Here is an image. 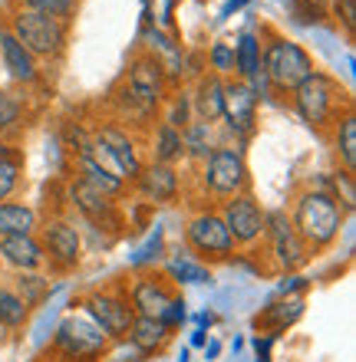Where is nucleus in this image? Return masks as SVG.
I'll list each match as a JSON object with an SVG mask.
<instances>
[{
  "mask_svg": "<svg viewBox=\"0 0 356 362\" xmlns=\"http://www.w3.org/2000/svg\"><path fill=\"white\" fill-rule=\"evenodd\" d=\"M287 218L297 228L300 240L310 247V254H323L343 234L347 208L327 188H304L294 194V204H290Z\"/></svg>",
  "mask_w": 356,
  "mask_h": 362,
  "instance_id": "nucleus-1",
  "label": "nucleus"
},
{
  "mask_svg": "<svg viewBox=\"0 0 356 362\" xmlns=\"http://www.w3.org/2000/svg\"><path fill=\"white\" fill-rule=\"evenodd\" d=\"M317 63L297 40L284 37L280 30L270 23L260 27V76L268 83V89L280 99H290V93L304 83L307 76L317 73Z\"/></svg>",
  "mask_w": 356,
  "mask_h": 362,
  "instance_id": "nucleus-2",
  "label": "nucleus"
},
{
  "mask_svg": "<svg viewBox=\"0 0 356 362\" xmlns=\"http://www.w3.org/2000/svg\"><path fill=\"white\" fill-rule=\"evenodd\" d=\"M294 105V112L300 115V122L310 125L314 132H330L343 112L353 109V95L340 83L337 76H330L323 69H317L314 76H307L287 99Z\"/></svg>",
  "mask_w": 356,
  "mask_h": 362,
  "instance_id": "nucleus-3",
  "label": "nucleus"
},
{
  "mask_svg": "<svg viewBox=\"0 0 356 362\" xmlns=\"http://www.w3.org/2000/svg\"><path fill=\"white\" fill-rule=\"evenodd\" d=\"M4 27L13 33L23 49H30L40 63H63L69 49V23L57 17H47V13H33V10L23 7H10Z\"/></svg>",
  "mask_w": 356,
  "mask_h": 362,
  "instance_id": "nucleus-4",
  "label": "nucleus"
},
{
  "mask_svg": "<svg viewBox=\"0 0 356 362\" xmlns=\"http://www.w3.org/2000/svg\"><path fill=\"white\" fill-rule=\"evenodd\" d=\"M198 185H202L205 198L218 201V204L251 191V165L244 148L234 142H218L208 152V158L198 165Z\"/></svg>",
  "mask_w": 356,
  "mask_h": 362,
  "instance_id": "nucleus-5",
  "label": "nucleus"
},
{
  "mask_svg": "<svg viewBox=\"0 0 356 362\" xmlns=\"http://www.w3.org/2000/svg\"><path fill=\"white\" fill-rule=\"evenodd\" d=\"M113 346L116 343L86 313H69L53 333L47 362H103Z\"/></svg>",
  "mask_w": 356,
  "mask_h": 362,
  "instance_id": "nucleus-6",
  "label": "nucleus"
},
{
  "mask_svg": "<svg viewBox=\"0 0 356 362\" xmlns=\"http://www.w3.org/2000/svg\"><path fill=\"white\" fill-rule=\"evenodd\" d=\"M185 254L198 260V264H205V267H218V264H231L234 260L238 247H234L218 208L205 204L185 221Z\"/></svg>",
  "mask_w": 356,
  "mask_h": 362,
  "instance_id": "nucleus-7",
  "label": "nucleus"
},
{
  "mask_svg": "<svg viewBox=\"0 0 356 362\" xmlns=\"http://www.w3.org/2000/svg\"><path fill=\"white\" fill-rule=\"evenodd\" d=\"M37 240L43 247V260L53 276H67L83 264V230L73 218H47L37 224Z\"/></svg>",
  "mask_w": 356,
  "mask_h": 362,
  "instance_id": "nucleus-8",
  "label": "nucleus"
},
{
  "mask_svg": "<svg viewBox=\"0 0 356 362\" xmlns=\"http://www.w3.org/2000/svg\"><path fill=\"white\" fill-rule=\"evenodd\" d=\"M264 257L277 274H297L314 260L310 247L300 240L297 228L290 224L287 211H268V228H264Z\"/></svg>",
  "mask_w": 356,
  "mask_h": 362,
  "instance_id": "nucleus-9",
  "label": "nucleus"
},
{
  "mask_svg": "<svg viewBox=\"0 0 356 362\" xmlns=\"http://www.w3.org/2000/svg\"><path fill=\"white\" fill-rule=\"evenodd\" d=\"M79 306L86 310V316L113 343H125V339H129L135 313H132V306H129V296H125V284L89 290V293L79 300Z\"/></svg>",
  "mask_w": 356,
  "mask_h": 362,
  "instance_id": "nucleus-10",
  "label": "nucleus"
},
{
  "mask_svg": "<svg viewBox=\"0 0 356 362\" xmlns=\"http://www.w3.org/2000/svg\"><path fill=\"white\" fill-rule=\"evenodd\" d=\"M218 214H222L224 228H228V234H231L234 247L251 250V247H258L260 244L264 228H268V208L258 201L254 191H244V194H234V198L222 201Z\"/></svg>",
  "mask_w": 356,
  "mask_h": 362,
  "instance_id": "nucleus-11",
  "label": "nucleus"
},
{
  "mask_svg": "<svg viewBox=\"0 0 356 362\" xmlns=\"http://www.w3.org/2000/svg\"><path fill=\"white\" fill-rule=\"evenodd\" d=\"M258 109H260V99L254 95V89L241 79H224V103H222V125L228 139L234 145L244 148L251 135L258 132Z\"/></svg>",
  "mask_w": 356,
  "mask_h": 362,
  "instance_id": "nucleus-12",
  "label": "nucleus"
},
{
  "mask_svg": "<svg viewBox=\"0 0 356 362\" xmlns=\"http://www.w3.org/2000/svg\"><path fill=\"white\" fill-rule=\"evenodd\" d=\"M93 139H96L99 148L106 152V158L113 162L119 178H122L125 185H132V181L139 178V172L145 168V155H142V148H139L135 132L122 129L119 122H99L96 129H93Z\"/></svg>",
  "mask_w": 356,
  "mask_h": 362,
  "instance_id": "nucleus-13",
  "label": "nucleus"
},
{
  "mask_svg": "<svg viewBox=\"0 0 356 362\" xmlns=\"http://www.w3.org/2000/svg\"><path fill=\"white\" fill-rule=\"evenodd\" d=\"M178 293H182V290H178L162 270H139V274L125 284V296H129L132 313L152 316V320H159V316L165 313V306L172 303Z\"/></svg>",
  "mask_w": 356,
  "mask_h": 362,
  "instance_id": "nucleus-14",
  "label": "nucleus"
},
{
  "mask_svg": "<svg viewBox=\"0 0 356 362\" xmlns=\"http://www.w3.org/2000/svg\"><path fill=\"white\" fill-rule=\"evenodd\" d=\"M67 198H69V208L76 211L79 218H86L89 224H96L103 230H119L122 228V211L113 198L99 194L96 188H89L86 181L73 178L67 188Z\"/></svg>",
  "mask_w": 356,
  "mask_h": 362,
  "instance_id": "nucleus-15",
  "label": "nucleus"
},
{
  "mask_svg": "<svg viewBox=\"0 0 356 362\" xmlns=\"http://www.w3.org/2000/svg\"><path fill=\"white\" fill-rule=\"evenodd\" d=\"M182 168L178 165H155L145 162V168L139 172V178L129 188L145 201V204H175L182 194Z\"/></svg>",
  "mask_w": 356,
  "mask_h": 362,
  "instance_id": "nucleus-16",
  "label": "nucleus"
},
{
  "mask_svg": "<svg viewBox=\"0 0 356 362\" xmlns=\"http://www.w3.org/2000/svg\"><path fill=\"white\" fill-rule=\"evenodd\" d=\"M145 53L159 63L168 89H178L185 79H188V69H185L188 53H185V47L172 37V33H165V30H159V27L145 30Z\"/></svg>",
  "mask_w": 356,
  "mask_h": 362,
  "instance_id": "nucleus-17",
  "label": "nucleus"
},
{
  "mask_svg": "<svg viewBox=\"0 0 356 362\" xmlns=\"http://www.w3.org/2000/svg\"><path fill=\"white\" fill-rule=\"evenodd\" d=\"M0 66L10 76V83H17V86H43V63L30 49L20 47L7 27H0Z\"/></svg>",
  "mask_w": 356,
  "mask_h": 362,
  "instance_id": "nucleus-18",
  "label": "nucleus"
},
{
  "mask_svg": "<svg viewBox=\"0 0 356 362\" xmlns=\"http://www.w3.org/2000/svg\"><path fill=\"white\" fill-rule=\"evenodd\" d=\"M0 264H4V270H13V274H40L47 267V260H43V247H40L37 234L0 238Z\"/></svg>",
  "mask_w": 356,
  "mask_h": 362,
  "instance_id": "nucleus-19",
  "label": "nucleus"
},
{
  "mask_svg": "<svg viewBox=\"0 0 356 362\" xmlns=\"http://www.w3.org/2000/svg\"><path fill=\"white\" fill-rule=\"evenodd\" d=\"M175 333L168 329V326L162 323V320H152V316H135L132 329H129V339L125 343L132 346L139 356H162L168 346H172Z\"/></svg>",
  "mask_w": 356,
  "mask_h": 362,
  "instance_id": "nucleus-20",
  "label": "nucleus"
},
{
  "mask_svg": "<svg viewBox=\"0 0 356 362\" xmlns=\"http://www.w3.org/2000/svg\"><path fill=\"white\" fill-rule=\"evenodd\" d=\"M222 103H224V79L205 69L202 76L195 79V89H192L195 119H202L208 125H218L222 122Z\"/></svg>",
  "mask_w": 356,
  "mask_h": 362,
  "instance_id": "nucleus-21",
  "label": "nucleus"
},
{
  "mask_svg": "<svg viewBox=\"0 0 356 362\" xmlns=\"http://www.w3.org/2000/svg\"><path fill=\"white\" fill-rule=\"evenodd\" d=\"M300 316H304V296H280L254 316V329L268 336H280L287 333Z\"/></svg>",
  "mask_w": 356,
  "mask_h": 362,
  "instance_id": "nucleus-22",
  "label": "nucleus"
},
{
  "mask_svg": "<svg viewBox=\"0 0 356 362\" xmlns=\"http://www.w3.org/2000/svg\"><path fill=\"white\" fill-rule=\"evenodd\" d=\"M149 162L155 165H178L185 162V142L182 132L165 122H155L149 129Z\"/></svg>",
  "mask_w": 356,
  "mask_h": 362,
  "instance_id": "nucleus-23",
  "label": "nucleus"
},
{
  "mask_svg": "<svg viewBox=\"0 0 356 362\" xmlns=\"http://www.w3.org/2000/svg\"><path fill=\"white\" fill-rule=\"evenodd\" d=\"M234 49V79L251 83L254 76H260V33L258 30H241L238 43H231Z\"/></svg>",
  "mask_w": 356,
  "mask_h": 362,
  "instance_id": "nucleus-24",
  "label": "nucleus"
},
{
  "mask_svg": "<svg viewBox=\"0 0 356 362\" xmlns=\"http://www.w3.org/2000/svg\"><path fill=\"white\" fill-rule=\"evenodd\" d=\"M40 214L27 201H0V238L13 234H37Z\"/></svg>",
  "mask_w": 356,
  "mask_h": 362,
  "instance_id": "nucleus-25",
  "label": "nucleus"
},
{
  "mask_svg": "<svg viewBox=\"0 0 356 362\" xmlns=\"http://www.w3.org/2000/svg\"><path fill=\"white\" fill-rule=\"evenodd\" d=\"M182 142H185V158L195 165H202L205 158H208V152H212L218 142H224V139H218V125L192 119V122L182 129Z\"/></svg>",
  "mask_w": 356,
  "mask_h": 362,
  "instance_id": "nucleus-26",
  "label": "nucleus"
},
{
  "mask_svg": "<svg viewBox=\"0 0 356 362\" xmlns=\"http://www.w3.org/2000/svg\"><path fill=\"white\" fill-rule=\"evenodd\" d=\"M330 135H333V152H337V162L343 165V172L356 175V109L340 115Z\"/></svg>",
  "mask_w": 356,
  "mask_h": 362,
  "instance_id": "nucleus-27",
  "label": "nucleus"
},
{
  "mask_svg": "<svg viewBox=\"0 0 356 362\" xmlns=\"http://www.w3.org/2000/svg\"><path fill=\"white\" fill-rule=\"evenodd\" d=\"M27 125V103L13 89L0 86V139H17Z\"/></svg>",
  "mask_w": 356,
  "mask_h": 362,
  "instance_id": "nucleus-28",
  "label": "nucleus"
},
{
  "mask_svg": "<svg viewBox=\"0 0 356 362\" xmlns=\"http://www.w3.org/2000/svg\"><path fill=\"white\" fill-rule=\"evenodd\" d=\"M27 320H30V306L20 300L13 286L0 280V326L13 333V329H23Z\"/></svg>",
  "mask_w": 356,
  "mask_h": 362,
  "instance_id": "nucleus-29",
  "label": "nucleus"
},
{
  "mask_svg": "<svg viewBox=\"0 0 356 362\" xmlns=\"http://www.w3.org/2000/svg\"><path fill=\"white\" fill-rule=\"evenodd\" d=\"M162 274L168 276L175 286H182V284H212V267H205V264L192 260L188 254H182V257H172L168 264H165Z\"/></svg>",
  "mask_w": 356,
  "mask_h": 362,
  "instance_id": "nucleus-30",
  "label": "nucleus"
},
{
  "mask_svg": "<svg viewBox=\"0 0 356 362\" xmlns=\"http://www.w3.org/2000/svg\"><path fill=\"white\" fill-rule=\"evenodd\" d=\"M10 286H13L20 300L30 306V313L50 296V276L43 274V270H40V274H17L10 280Z\"/></svg>",
  "mask_w": 356,
  "mask_h": 362,
  "instance_id": "nucleus-31",
  "label": "nucleus"
},
{
  "mask_svg": "<svg viewBox=\"0 0 356 362\" xmlns=\"http://www.w3.org/2000/svg\"><path fill=\"white\" fill-rule=\"evenodd\" d=\"M192 119H195V112H192V93H188V89H178L175 95H168L162 105V112H159V122L172 125L178 132H182Z\"/></svg>",
  "mask_w": 356,
  "mask_h": 362,
  "instance_id": "nucleus-32",
  "label": "nucleus"
},
{
  "mask_svg": "<svg viewBox=\"0 0 356 362\" xmlns=\"http://www.w3.org/2000/svg\"><path fill=\"white\" fill-rule=\"evenodd\" d=\"M10 7H23L33 10V13H47V17H57L63 23H73L79 10V0H10Z\"/></svg>",
  "mask_w": 356,
  "mask_h": 362,
  "instance_id": "nucleus-33",
  "label": "nucleus"
},
{
  "mask_svg": "<svg viewBox=\"0 0 356 362\" xmlns=\"http://www.w3.org/2000/svg\"><path fill=\"white\" fill-rule=\"evenodd\" d=\"M205 66L208 73L222 79H231L234 76V49L228 40H214L212 47H208V57H205Z\"/></svg>",
  "mask_w": 356,
  "mask_h": 362,
  "instance_id": "nucleus-34",
  "label": "nucleus"
},
{
  "mask_svg": "<svg viewBox=\"0 0 356 362\" xmlns=\"http://www.w3.org/2000/svg\"><path fill=\"white\" fill-rule=\"evenodd\" d=\"M23 185V158H0V201H13Z\"/></svg>",
  "mask_w": 356,
  "mask_h": 362,
  "instance_id": "nucleus-35",
  "label": "nucleus"
},
{
  "mask_svg": "<svg viewBox=\"0 0 356 362\" xmlns=\"http://www.w3.org/2000/svg\"><path fill=\"white\" fill-rule=\"evenodd\" d=\"M290 10L297 23H320L330 13V4L327 0H290Z\"/></svg>",
  "mask_w": 356,
  "mask_h": 362,
  "instance_id": "nucleus-36",
  "label": "nucleus"
},
{
  "mask_svg": "<svg viewBox=\"0 0 356 362\" xmlns=\"http://www.w3.org/2000/svg\"><path fill=\"white\" fill-rule=\"evenodd\" d=\"M185 306H188V303H185V296L178 293V296H175V300H172V303L165 306V313L159 316V320H162V323L168 326L172 333H175V329H178V326L185 323V320H188V310H185Z\"/></svg>",
  "mask_w": 356,
  "mask_h": 362,
  "instance_id": "nucleus-37",
  "label": "nucleus"
},
{
  "mask_svg": "<svg viewBox=\"0 0 356 362\" xmlns=\"http://www.w3.org/2000/svg\"><path fill=\"white\" fill-rule=\"evenodd\" d=\"M337 17L343 20L347 37H353V30H356V0H337Z\"/></svg>",
  "mask_w": 356,
  "mask_h": 362,
  "instance_id": "nucleus-38",
  "label": "nucleus"
},
{
  "mask_svg": "<svg viewBox=\"0 0 356 362\" xmlns=\"http://www.w3.org/2000/svg\"><path fill=\"white\" fill-rule=\"evenodd\" d=\"M0 158H23L20 155V148L13 142H7V139H0Z\"/></svg>",
  "mask_w": 356,
  "mask_h": 362,
  "instance_id": "nucleus-39",
  "label": "nucleus"
},
{
  "mask_svg": "<svg viewBox=\"0 0 356 362\" xmlns=\"http://www.w3.org/2000/svg\"><path fill=\"white\" fill-rule=\"evenodd\" d=\"M192 346H205V329H195L192 333Z\"/></svg>",
  "mask_w": 356,
  "mask_h": 362,
  "instance_id": "nucleus-40",
  "label": "nucleus"
},
{
  "mask_svg": "<svg viewBox=\"0 0 356 362\" xmlns=\"http://www.w3.org/2000/svg\"><path fill=\"white\" fill-rule=\"evenodd\" d=\"M7 339H10V329H4V326H0V346L7 343Z\"/></svg>",
  "mask_w": 356,
  "mask_h": 362,
  "instance_id": "nucleus-41",
  "label": "nucleus"
},
{
  "mask_svg": "<svg viewBox=\"0 0 356 362\" xmlns=\"http://www.w3.org/2000/svg\"><path fill=\"white\" fill-rule=\"evenodd\" d=\"M241 4H244V0H231V4H228V10H224V13H231V10H238Z\"/></svg>",
  "mask_w": 356,
  "mask_h": 362,
  "instance_id": "nucleus-42",
  "label": "nucleus"
},
{
  "mask_svg": "<svg viewBox=\"0 0 356 362\" xmlns=\"http://www.w3.org/2000/svg\"><path fill=\"white\" fill-rule=\"evenodd\" d=\"M0 280H4V264H0Z\"/></svg>",
  "mask_w": 356,
  "mask_h": 362,
  "instance_id": "nucleus-43",
  "label": "nucleus"
},
{
  "mask_svg": "<svg viewBox=\"0 0 356 362\" xmlns=\"http://www.w3.org/2000/svg\"><path fill=\"white\" fill-rule=\"evenodd\" d=\"M0 27H4V20H0Z\"/></svg>",
  "mask_w": 356,
  "mask_h": 362,
  "instance_id": "nucleus-44",
  "label": "nucleus"
}]
</instances>
